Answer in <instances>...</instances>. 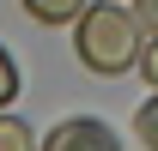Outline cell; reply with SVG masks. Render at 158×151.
<instances>
[{"label":"cell","instance_id":"cell-1","mask_svg":"<svg viewBox=\"0 0 158 151\" xmlns=\"http://www.w3.org/2000/svg\"><path fill=\"white\" fill-rule=\"evenodd\" d=\"M79 60L91 67V73H103V79H116V73H128L140 60V18L134 12H122V6H85L79 12Z\"/></svg>","mask_w":158,"mask_h":151},{"label":"cell","instance_id":"cell-7","mask_svg":"<svg viewBox=\"0 0 158 151\" xmlns=\"http://www.w3.org/2000/svg\"><path fill=\"white\" fill-rule=\"evenodd\" d=\"M134 18L146 24V30H158V0H140V6H134Z\"/></svg>","mask_w":158,"mask_h":151},{"label":"cell","instance_id":"cell-2","mask_svg":"<svg viewBox=\"0 0 158 151\" xmlns=\"http://www.w3.org/2000/svg\"><path fill=\"white\" fill-rule=\"evenodd\" d=\"M43 151H122V139L98 115H73V121H61V127L43 139Z\"/></svg>","mask_w":158,"mask_h":151},{"label":"cell","instance_id":"cell-8","mask_svg":"<svg viewBox=\"0 0 158 151\" xmlns=\"http://www.w3.org/2000/svg\"><path fill=\"white\" fill-rule=\"evenodd\" d=\"M146 79H152V91H158V42L146 48Z\"/></svg>","mask_w":158,"mask_h":151},{"label":"cell","instance_id":"cell-5","mask_svg":"<svg viewBox=\"0 0 158 151\" xmlns=\"http://www.w3.org/2000/svg\"><path fill=\"white\" fill-rule=\"evenodd\" d=\"M134 133H140V145H146V151H158V97L134 115Z\"/></svg>","mask_w":158,"mask_h":151},{"label":"cell","instance_id":"cell-4","mask_svg":"<svg viewBox=\"0 0 158 151\" xmlns=\"http://www.w3.org/2000/svg\"><path fill=\"white\" fill-rule=\"evenodd\" d=\"M0 151H37L31 145V127H24L19 115H0Z\"/></svg>","mask_w":158,"mask_h":151},{"label":"cell","instance_id":"cell-6","mask_svg":"<svg viewBox=\"0 0 158 151\" xmlns=\"http://www.w3.org/2000/svg\"><path fill=\"white\" fill-rule=\"evenodd\" d=\"M19 85H24V79H19V60L0 48V103H12V97H19Z\"/></svg>","mask_w":158,"mask_h":151},{"label":"cell","instance_id":"cell-3","mask_svg":"<svg viewBox=\"0 0 158 151\" xmlns=\"http://www.w3.org/2000/svg\"><path fill=\"white\" fill-rule=\"evenodd\" d=\"M24 12H31L37 24H67V18L85 12V0H24Z\"/></svg>","mask_w":158,"mask_h":151}]
</instances>
